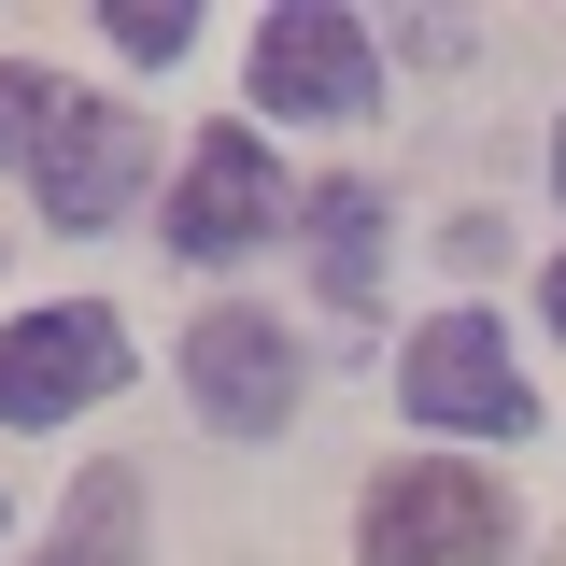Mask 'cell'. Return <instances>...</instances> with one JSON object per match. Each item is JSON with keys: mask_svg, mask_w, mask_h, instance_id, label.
<instances>
[{"mask_svg": "<svg viewBox=\"0 0 566 566\" xmlns=\"http://www.w3.org/2000/svg\"><path fill=\"white\" fill-rule=\"evenodd\" d=\"M510 553V495L453 453H411L397 482H368V524H354V566H495Z\"/></svg>", "mask_w": 566, "mask_h": 566, "instance_id": "cell-1", "label": "cell"}, {"mask_svg": "<svg viewBox=\"0 0 566 566\" xmlns=\"http://www.w3.org/2000/svg\"><path fill=\"white\" fill-rule=\"evenodd\" d=\"M397 397H411V424H439V439H524V424H538V382L510 368V340H495L482 312H439V326L397 354Z\"/></svg>", "mask_w": 566, "mask_h": 566, "instance_id": "cell-2", "label": "cell"}, {"mask_svg": "<svg viewBox=\"0 0 566 566\" xmlns=\"http://www.w3.org/2000/svg\"><path fill=\"white\" fill-rule=\"evenodd\" d=\"M114 382H128V326L99 297L0 326V424H71V411H99Z\"/></svg>", "mask_w": 566, "mask_h": 566, "instance_id": "cell-3", "label": "cell"}, {"mask_svg": "<svg viewBox=\"0 0 566 566\" xmlns=\"http://www.w3.org/2000/svg\"><path fill=\"white\" fill-rule=\"evenodd\" d=\"M255 99L270 114H382V43L354 29L340 0H283L270 29H255Z\"/></svg>", "mask_w": 566, "mask_h": 566, "instance_id": "cell-4", "label": "cell"}, {"mask_svg": "<svg viewBox=\"0 0 566 566\" xmlns=\"http://www.w3.org/2000/svg\"><path fill=\"white\" fill-rule=\"evenodd\" d=\"M29 199L57 212V227H114V212L142 199V128L114 99L57 85V99H43V142H29Z\"/></svg>", "mask_w": 566, "mask_h": 566, "instance_id": "cell-5", "label": "cell"}, {"mask_svg": "<svg viewBox=\"0 0 566 566\" xmlns=\"http://www.w3.org/2000/svg\"><path fill=\"white\" fill-rule=\"evenodd\" d=\"M185 397L227 439H283V411H297V340H283L270 312H199L185 326Z\"/></svg>", "mask_w": 566, "mask_h": 566, "instance_id": "cell-6", "label": "cell"}, {"mask_svg": "<svg viewBox=\"0 0 566 566\" xmlns=\"http://www.w3.org/2000/svg\"><path fill=\"white\" fill-rule=\"evenodd\" d=\"M283 227V170L255 128H212L199 156H185V185H170V241L185 255H241V241H270Z\"/></svg>", "mask_w": 566, "mask_h": 566, "instance_id": "cell-7", "label": "cell"}, {"mask_svg": "<svg viewBox=\"0 0 566 566\" xmlns=\"http://www.w3.org/2000/svg\"><path fill=\"white\" fill-rule=\"evenodd\" d=\"M43 566H142V482H128V468H85V482H71Z\"/></svg>", "mask_w": 566, "mask_h": 566, "instance_id": "cell-8", "label": "cell"}, {"mask_svg": "<svg viewBox=\"0 0 566 566\" xmlns=\"http://www.w3.org/2000/svg\"><path fill=\"white\" fill-rule=\"evenodd\" d=\"M312 270L340 312H368V283H382V199L368 185H312Z\"/></svg>", "mask_w": 566, "mask_h": 566, "instance_id": "cell-9", "label": "cell"}, {"mask_svg": "<svg viewBox=\"0 0 566 566\" xmlns=\"http://www.w3.org/2000/svg\"><path fill=\"white\" fill-rule=\"evenodd\" d=\"M99 29H114V57H185V43H199V14H185V0H114Z\"/></svg>", "mask_w": 566, "mask_h": 566, "instance_id": "cell-10", "label": "cell"}, {"mask_svg": "<svg viewBox=\"0 0 566 566\" xmlns=\"http://www.w3.org/2000/svg\"><path fill=\"white\" fill-rule=\"evenodd\" d=\"M43 99H57V71H0V156L29 170V142H43Z\"/></svg>", "mask_w": 566, "mask_h": 566, "instance_id": "cell-11", "label": "cell"}, {"mask_svg": "<svg viewBox=\"0 0 566 566\" xmlns=\"http://www.w3.org/2000/svg\"><path fill=\"white\" fill-rule=\"evenodd\" d=\"M553 326H566V255H553Z\"/></svg>", "mask_w": 566, "mask_h": 566, "instance_id": "cell-12", "label": "cell"}, {"mask_svg": "<svg viewBox=\"0 0 566 566\" xmlns=\"http://www.w3.org/2000/svg\"><path fill=\"white\" fill-rule=\"evenodd\" d=\"M553 185H566V142H553Z\"/></svg>", "mask_w": 566, "mask_h": 566, "instance_id": "cell-13", "label": "cell"}]
</instances>
